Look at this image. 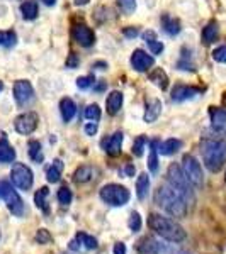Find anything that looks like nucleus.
<instances>
[{"label": "nucleus", "mask_w": 226, "mask_h": 254, "mask_svg": "<svg viewBox=\"0 0 226 254\" xmlns=\"http://www.w3.org/2000/svg\"><path fill=\"white\" fill-rule=\"evenodd\" d=\"M117 3H119V7L124 12H128V14L134 12V9H136V0H117Z\"/></svg>", "instance_id": "4c0bfd02"}, {"label": "nucleus", "mask_w": 226, "mask_h": 254, "mask_svg": "<svg viewBox=\"0 0 226 254\" xmlns=\"http://www.w3.org/2000/svg\"><path fill=\"white\" fill-rule=\"evenodd\" d=\"M44 3H46V5H55V2L56 0H43Z\"/></svg>", "instance_id": "3c124183"}, {"label": "nucleus", "mask_w": 226, "mask_h": 254, "mask_svg": "<svg viewBox=\"0 0 226 254\" xmlns=\"http://www.w3.org/2000/svg\"><path fill=\"white\" fill-rule=\"evenodd\" d=\"M5 203H7V208L14 214L15 217H22L24 214V202H22V198L19 196L17 191L12 188V190L9 191V193L5 195Z\"/></svg>", "instance_id": "ddd939ff"}, {"label": "nucleus", "mask_w": 226, "mask_h": 254, "mask_svg": "<svg viewBox=\"0 0 226 254\" xmlns=\"http://www.w3.org/2000/svg\"><path fill=\"white\" fill-rule=\"evenodd\" d=\"M136 251L139 254H160L165 251V248L153 237H143L136 243Z\"/></svg>", "instance_id": "f8f14e48"}, {"label": "nucleus", "mask_w": 226, "mask_h": 254, "mask_svg": "<svg viewBox=\"0 0 226 254\" xmlns=\"http://www.w3.org/2000/svg\"><path fill=\"white\" fill-rule=\"evenodd\" d=\"M218 34H220V29H218V24L213 20V22H209L206 27L203 29V41L204 44H211L215 43Z\"/></svg>", "instance_id": "cd10ccee"}, {"label": "nucleus", "mask_w": 226, "mask_h": 254, "mask_svg": "<svg viewBox=\"0 0 226 254\" xmlns=\"http://www.w3.org/2000/svg\"><path fill=\"white\" fill-rule=\"evenodd\" d=\"M38 122H39L38 114L26 112V114H22V116H19L17 119H15L14 127H15V130H17L19 134L29 136V134H32L36 130V127H38Z\"/></svg>", "instance_id": "6e6552de"}, {"label": "nucleus", "mask_w": 226, "mask_h": 254, "mask_svg": "<svg viewBox=\"0 0 226 254\" xmlns=\"http://www.w3.org/2000/svg\"><path fill=\"white\" fill-rule=\"evenodd\" d=\"M85 132H87L89 136H94V134L97 132V124H96V122H90V124L85 126Z\"/></svg>", "instance_id": "a18cd8bd"}, {"label": "nucleus", "mask_w": 226, "mask_h": 254, "mask_svg": "<svg viewBox=\"0 0 226 254\" xmlns=\"http://www.w3.org/2000/svg\"><path fill=\"white\" fill-rule=\"evenodd\" d=\"M56 198H58V202L61 205H68L70 202H72L73 195H72V190H70L68 187H63L58 190V195H56Z\"/></svg>", "instance_id": "72a5a7b5"}, {"label": "nucleus", "mask_w": 226, "mask_h": 254, "mask_svg": "<svg viewBox=\"0 0 226 254\" xmlns=\"http://www.w3.org/2000/svg\"><path fill=\"white\" fill-rule=\"evenodd\" d=\"M148 227H150L155 234H158L162 239L168 241V243H174V244L182 243L187 237L182 225L175 222L174 219H168V217H163L160 214H150V217H148Z\"/></svg>", "instance_id": "f257e3e1"}, {"label": "nucleus", "mask_w": 226, "mask_h": 254, "mask_svg": "<svg viewBox=\"0 0 226 254\" xmlns=\"http://www.w3.org/2000/svg\"><path fill=\"white\" fill-rule=\"evenodd\" d=\"M157 203L167 214H170L175 219H182L187 215V202L184 196H180L170 185H163L157 190Z\"/></svg>", "instance_id": "f03ea898"}, {"label": "nucleus", "mask_w": 226, "mask_h": 254, "mask_svg": "<svg viewBox=\"0 0 226 254\" xmlns=\"http://www.w3.org/2000/svg\"><path fill=\"white\" fill-rule=\"evenodd\" d=\"M225 180H226V176H225Z\"/></svg>", "instance_id": "6e6d98bb"}, {"label": "nucleus", "mask_w": 226, "mask_h": 254, "mask_svg": "<svg viewBox=\"0 0 226 254\" xmlns=\"http://www.w3.org/2000/svg\"><path fill=\"white\" fill-rule=\"evenodd\" d=\"M73 3L75 5H85V3H89V0H73Z\"/></svg>", "instance_id": "09e8293b"}, {"label": "nucleus", "mask_w": 226, "mask_h": 254, "mask_svg": "<svg viewBox=\"0 0 226 254\" xmlns=\"http://www.w3.org/2000/svg\"><path fill=\"white\" fill-rule=\"evenodd\" d=\"M17 43V36L14 31H0V46L12 48Z\"/></svg>", "instance_id": "7c9ffc66"}, {"label": "nucleus", "mask_w": 226, "mask_h": 254, "mask_svg": "<svg viewBox=\"0 0 226 254\" xmlns=\"http://www.w3.org/2000/svg\"><path fill=\"white\" fill-rule=\"evenodd\" d=\"M213 60L218 63H226V46H220L213 51Z\"/></svg>", "instance_id": "58836bf2"}, {"label": "nucleus", "mask_w": 226, "mask_h": 254, "mask_svg": "<svg viewBox=\"0 0 226 254\" xmlns=\"http://www.w3.org/2000/svg\"><path fill=\"white\" fill-rule=\"evenodd\" d=\"M15 159V151L5 139L0 141V163H12Z\"/></svg>", "instance_id": "bb28decb"}, {"label": "nucleus", "mask_w": 226, "mask_h": 254, "mask_svg": "<svg viewBox=\"0 0 226 254\" xmlns=\"http://www.w3.org/2000/svg\"><path fill=\"white\" fill-rule=\"evenodd\" d=\"M94 76H82V78L77 80V87L82 88V90H87L89 87H92L94 85Z\"/></svg>", "instance_id": "a19ab883"}, {"label": "nucleus", "mask_w": 226, "mask_h": 254, "mask_svg": "<svg viewBox=\"0 0 226 254\" xmlns=\"http://www.w3.org/2000/svg\"><path fill=\"white\" fill-rule=\"evenodd\" d=\"M60 112H61V117H63L65 122H70L73 117H75L77 107H75V104H73L72 98H68V97L61 98V102H60Z\"/></svg>", "instance_id": "6ab92c4d"}, {"label": "nucleus", "mask_w": 226, "mask_h": 254, "mask_svg": "<svg viewBox=\"0 0 226 254\" xmlns=\"http://www.w3.org/2000/svg\"><path fill=\"white\" fill-rule=\"evenodd\" d=\"M148 78H150V81H153V83L162 90H165L168 87V76L162 68H153L150 71V75H148Z\"/></svg>", "instance_id": "aec40b11"}, {"label": "nucleus", "mask_w": 226, "mask_h": 254, "mask_svg": "<svg viewBox=\"0 0 226 254\" xmlns=\"http://www.w3.org/2000/svg\"><path fill=\"white\" fill-rule=\"evenodd\" d=\"M167 182L168 185H170L172 188H174L175 191L184 196V200L189 203L194 200V191H192V183L189 182V178L186 176V173H184L182 166L179 165H170L167 170Z\"/></svg>", "instance_id": "20e7f679"}, {"label": "nucleus", "mask_w": 226, "mask_h": 254, "mask_svg": "<svg viewBox=\"0 0 226 254\" xmlns=\"http://www.w3.org/2000/svg\"><path fill=\"white\" fill-rule=\"evenodd\" d=\"M92 176H94L92 168H90V166H80L79 170L75 171V175H73V180H75L77 183H87Z\"/></svg>", "instance_id": "c756f323"}, {"label": "nucleus", "mask_w": 226, "mask_h": 254, "mask_svg": "<svg viewBox=\"0 0 226 254\" xmlns=\"http://www.w3.org/2000/svg\"><path fill=\"white\" fill-rule=\"evenodd\" d=\"M145 144H146V137L145 136H139L134 139V144H133V154L136 158L143 156V149H145Z\"/></svg>", "instance_id": "f704fd0d"}, {"label": "nucleus", "mask_w": 226, "mask_h": 254, "mask_svg": "<svg viewBox=\"0 0 226 254\" xmlns=\"http://www.w3.org/2000/svg\"><path fill=\"white\" fill-rule=\"evenodd\" d=\"M101 198L111 207H122L129 202L131 193L126 187L111 183V185H106L101 188Z\"/></svg>", "instance_id": "39448f33"}, {"label": "nucleus", "mask_w": 226, "mask_h": 254, "mask_svg": "<svg viewBox=\"0 0 226 254\" xmlns=\"http://www.w3.org/2000/svg\"><path fill=\"white\" fill-rule=\"evenodd\" d=\"M146 44H148V48H150L151 55H160V53L163 51V44H162V43H158L157 39L146 41Z\"/></svg>", "instance_id": "ea45409f"}, {"label": "nucleus", "mask_w": 226, "mask_h": 254, "mask_svg": "<svg viewBox=\"0 0 226 254\" xmlns=\"http://www.w3.org/2000/svg\"><path fill=\"white\" fill-rule=\"evenodd\" d=\"M14 98L19 105H27L34 98V90L27 80H19L14 85Z\"/></svg>", "instance_id": "1a4fd4ad"}, {"label": "nucleus", "mask_w": 226, "mask_h": 254, "mask_svg": "<svg viewBox=\"0 0 226 254\" xmlns=\"http://www.w3.org/2000/svg\"><path fill=\"white\" fill-rule=\"evenodd\" d=\"M29 158L36 163H41L44 159L43 151H41V144L38 141H29Z\"/></svg>", "instance_id": "2f4dec72"}, {"label": "nucleus", "mask_w": 226, "mask_h": 254, "mask_svg": "<svg viewBox=\"0 0 226 254\" xmlns=\"http://www.w3.org/2000/svg\"><path fill=\"white\" fill-rule=\"evenodd\" d=\"M182 147V141L179 139H167L165 142L158 146V153H162L163 156H170V154H175L177 151Z\"/></svg>", "instance_id": "412c9836"}, {"label": "nucleus", "mask_w": 226, "mask_h": 254, "mask_svg": "<svg viewBox=\"0 0 226 254\" xmlns=\"http://www.w3.org/2000/svg\"><path fill=\"white\" fill-rule=\"evenodd\" d=\"M201 90L196 87H187V85H177L174 90H172V100L175 102H184L189 100V98H194Z\"/></svg>", "instance_id": "2eb2a0df"}, {"label": "nucleus", "mask_w": 226, "mask_h": 254, "mask_svg": "<svg viewBox=\"0 0 226 254\" xmlns=\"http://www.w3.org/2000/svg\"><path fill=\"white\" fill-rule=\"evenodd\" d=\"M77 241L80 243V248L82 246H84L85 249H96L97 248V241L94 239L92 236L84 234V232H79V234H77Z\"/></svg>", "instance_id": "473e14b6"}, {"label": "nucleus", "mask_w": 226, "mask_h": 254, "mask_svg": "<svg viewBox=\"0 0 226 254\" xmlns=\"http://www.w3.org/2000/svg\"><path fill=\"white\" fill-rule=\"evenodd\" d=\"M72 34H73V39H75L80 46H85V48L92 46L94 41H96V36H94L92 29L85 26V24H79V26L73 27Z\"/></svg>", "instance_id": "9b49d317"}, {"label": "nucleus", "mask_w": 226, "mask_h": 254, "mask_svg": "<svg viewBox=\"0 0 226 254\" xmlns=\"http://www.w3.org/2000/svg\"><path fill=\"white\" fill-rule=\"evenodd\" d=\"M61 173H63V163L61 159H55L53 165L48 168V173H46V178L49 183H58L60 178H61Z\"/></svg>", "instance_id": "a878e982"}, {"label": "nucleus", "mask_w": 226, "mask_h": 254, "mask_svg": "<svg viewBox=\"0 0 226 254\" xmlns=\"http://www.w3.org/2000/svg\"><path fill=\"white\" fill-rule=\"evenodd\" d=\"M155 63L153 56H150L146 51L143 49H136L131 56V66H133L136 71H146L148 68H151Z\"/></svg>", "instance_id": "9d476101"}, {"label": "nucleus", "mask_w": 226, "mask_h": 254, "mask_svg": "<svg viewBox=\"0 0 226 254\" xmlns=\"http://www.w3.org/2000/svg\"><path fill=\"white\" fill-rule=\"evenodd\" d=\"M121 105H122V93L114 90V92L109 93L108 100H106V107H108V112L111 116H116V114L121 110Z\"/></svg>", "instance_id": "a211bd4d"}, {"label": "nucleus", "mask_w": 226, "mask_h": 254, "mask_svg": "<svg viewBox=\"0 0 226 254\" xmlns=\"http://www.w3.org/2000/svg\"><path fill=\"white\" fill-rule=\"evenodd\" d=\"M114 254H126V246L122 243L114 244Z\"/></svg>", "instance_id": "de8ad7c7"}, {"label": "nucleus", "mask_w": 226, "mask_h": 254, "mask_svg": "<svg viewBox=\"0 0 226 254\" xmlns=\"http://www.w3.org/2000/svg\"><path fill=\"white\" fill-rule=\"evenodd\" d=\"M201 151H203V159L208 170L213 171V173L220 171L226 161V142L206 139V141H203Z\"/></svg>", "instance_id": "7ed1b4c3"}, {"label": "nucleus", "mask_w": 226, "mask_h": 254, "mask_svg": "<svg viewBox=\"0 0 226 254\" xmlns=\"http://www.w3.org/2000/svg\"><path fill=\"white\" fill-rule=\"evenodd\" d=\"M209 116H211V126L215 130H223L226 127V110L218 107H209Z\"/></svg>", "instance_id": "dca6fc26"}, {"label": "nucleus", "mask_w": 226, "mask_h": 254, "mask_svg": "<svg viewBox=\"0 0 226 254\" xmlns=\"http://www.w3.org/2000/svg\"><path fill=\"white\" fill-rule=\"evenodd\" d=\"M223 105L226 107V93H223Z\"/></svg>", "instance_id": "864d4df0"}, {"label": "nucleus", "mask_w": 226, "mask_h": 254, "mask_svg": "<svg viewBox=\"0 0 226 254\" xmlns=\"http://www.w3.org/2000/svg\"><path fill=\"white\" fill-rule=\"evenodd\" d=\"M162 27H163V31H165L167 34H170V36H175V34H179V32H180V22L177 19L170 17L168 14L162 15Z\"/></svg>", "instance_id": "5701e85b"}, {"label": "nucleus", "mask_w": 226, "mask_h": 254, "mask_svg": "<svg viewBox=\"0 0 226 254\" xmlns=\"http://www.w3.org/2000/svg\"><path fill=\"white\" fill-rule=\"evenodd\" d=\"M10 180L15 187L20 188V190H29L34 183V176H32V171L22 163H15L12 166L10 171Z\"/></svg>", "instance_id": "0eeeda50"}, {"label": "nucleus", "mask_w": 226, "mask_h": 254, "mask_svg": "<svg viewBox=\"0 0 226 254\" xmlns=\"http://www.w3.org/2000/svg\"><path fill=\"white\" fill-rule=\"evenodd\" d=\"M128 225H129V231L131 232H138L139 229H141V217H139V214H136V212H133L128 220Z\"/></svg>", "instance_id": "e433bc0d"}, {"label": "nucleus", "mask_w": 226, "mask_h": 254, "mask_svg": "<svg viewBox=\"0 0 226 254\" xmlns=\"http://www.w3.org/2000/svg\"><path fill=\"white\" fill-rule=\"evenodd\" d=\"M79 63H80L79 56H77L75 53H72V55L68 56V60H67V68H77V66H79Z\"/></svg>", "instance_id": "c03bdc74"}, {"label": "nucleus", "mask_w": 226, "mask_h": 254, "mask_svg": "<svg viewBox=\"0 0 226 254\" xmlns=\"http://www.w3.org/2000/svg\"><path fill=\"white\" fill-rule=\"evenodd\" d=\"M36 239H38L39 244H48L49 241H51V236H49V232L46 229H39L38 234H36Z\"/></svg>", "instance_id": "79ce46f5"}, {"label": "nucleus", "mask_w": 226, "mask_h": 254, "mask_svg": "<svg viewBox=\"0 0 226 254\" xmlns=\"http://www.w3.org/2000/svg\"><path fill=\"white\" fill-rule=\"evenodd\" d=\"M48 196H49L48 187H41L39 190L36 191V195H34V203H36V207H38L39 210H43L44 214H48V212H49Z\"/></svg>", "instance_id": "4be33fe9"}, {"label": "nucleus", "mask_w": 226, "mask_h": 254, "mask_svg": "<svg viewBox=\"0 0 226 254\" xmlns=\"http://www.w3.org/2000/svg\"><path fill=\"white\" fill-rule=\"evenodd\" d=\"M12 190V185L9 182H5V180H0V198H5V195L9 193Z\"/></svg>", "instance_id": "37998d69"}, {"label": "nucleus", "mask_w": 226, "mask_h": 254, "mask_svg": "<svg viewBox=\"0 0 226 254\" xmlns=\"http://www.w3.org/2000/svg\"><path fill=\"white\" fill-rule=\"evenodd\" d=\"M170 254H191V253H187V251H174V253H170Z\"/></svg>", "instance_id": "603ef678"}, {"label": "nucleus", "mask_w": 226, "mask_h": 254, "mask_svg": "<svg viewBox=\"0 0 226 254\" xmlns=\"http://www.w3.org/2000/svg\"><path fill=\"white\" fill-rule=\"evenodd\" d=\"M20 12H22L24 19H27V20L36 19V15H38V3H36L34 0H26V2L20 5Z\"/></svg>", "instance_id": "c85d7f7f"}, {"label": "nucleus", "mask_w": 226, "mask_h": 254, "mask_svg": "<svg viewBox=\"0 0 226 254\" xmlns=\"http://www.w3.org/2000/svg\"><path fill=\"white\" fill-rule=\"evenodd\" d=\"M122 32H124V36H128V38H136V36H138V29H136V27H126V29L122 31Z\"/></svg>", "instance_id": "49530a36"}, {"label": "nucleus", "mask_w": 226, "mask_h": 254, "mask_svg": "<svg viewBox=\"0 0 226 254\" xmlns=\"http://www.w3.org/2000/svg\"><path fill=\"white\" fill-rule=\"evenodd\" d=\"M133 173H134V168H133V166H128V168H126V175L131 176Z\"/></svg>", "instance_id": "8fccbe9b"}, {"label": "nucleus", "mask_w": 226, "mask_h": 254, "mask_svg": "<svg viewBox=\"0 0 226 254\" xmlns=\"http://www.w3.org/2000/svg\"><path fill=\"white\" fill-rule=\"evenodd\" d=\"M2 90H3V83L0 81V92H2Z\"/></svg>", "instance_id": "5fc2aeb1"}, {"label": "nucleus", "mask_w": 226, "mask_h": 254, "mask_svg": "<svg viewBox=\"0 0 226 254\" xmlns=\"http://www.w3.org/2000/svg\"><path fill=\"white\" fill-rule=\"evenodd\" d=\"M85 117H87L89 121L97 122L99 119H101V109H99L96 104H94V105H89V107L85 109Z\"/></svg>", "instance_id": "c9c22d12"}, {"label": "nucleus", "mask_w": 226, "mask_h": 254, "mask_svg": "<svg viewBox=\"0 0 226 254\" xmlns=\"http://www.w3.org/2000/svg\"><path fill=\"white\" fill-rule=\"evenodd\" d=\"M150 191V176L146 173H141L136 180V195L139 200H145Z\"/></svg>", "instance_id": "393cba45"}, {"label": "nucleus", "mask_w": 226, "mask_h": 254, "mask_svg": "<svg viewBox=\"0 0 226 254\" xmlns=\"http://www.w3.org/2000/svg\"><path fill=\"white\" fill-rule=\"evenodd\" d=\"M122 139H124V134H122L121 130H117V132H114L109 139H106V141H104L106 153L111 154V156H117V154L121 153Z\"/></svg>", "instance_id": "4468645a"}, {"label": "nucleus", "mask_w": 226, "mask_h": 254, "mask_svg": "<svg viewBox=\"0 0 226 254\" xmlns=\"http://www.w3.org/2000/svg\"><path fill=\"white\" fill-rule=\"evenodd\" d=\"M182 170L186 176L189 178V182L192 183V187L201 188L204 183V175H203V168H201L199 161L191 156V154H186L182 159Z\"/></svg>", "instance_id": "423d86ee"}, {"label": "nucleus", "mask_w": 226, "mask_h": 254, "mask_svg": "<svg viewBox=\"0 0 226 254\" xmlns=\"http://www.w3.org/2000/svg\"><path fill=\"white\" fill-rule=\"evenodd\" d=\"M158 146L160 141L153 139L150 142V156H148V168H150L151 173H157L158 171Z\"/></svg>", "instance_id": "b1692460"}, {"label": "nucleus", "mask_w": 226, "mask_h": 254, "mask_svg": "<svg viewBox=\"0 0 226 254\" xmlns=\"http://www.w3.org/2000/svg\"><path fill=\"white\" fill-rule=\"evenodd\" d=\"M160 114H162V102L160 100H151L146 104V110H145V116H143V119H145V122H155L157 119L160 117Z\"/></svg>", "instance_id": "f3484780"}]
</instances>
